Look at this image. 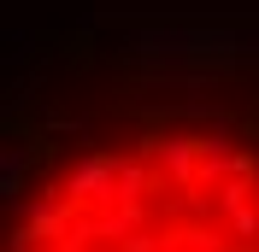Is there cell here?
Segmentation results:
<instances>
[{"instance_id": "obj_1", "label": "cell", "mask_w": 259, "mask_h": 252, "mask_svg": "<svg viewBox=\"0 0 259 252\" xmlns=\"http://www.w3.org/2000/svg\"><path fill=\"white\" fill-rule=\"evenodd\" d=\"M6 252H259V141L212 117H142L59 153Z\"/></svg>"}]
</instances>
